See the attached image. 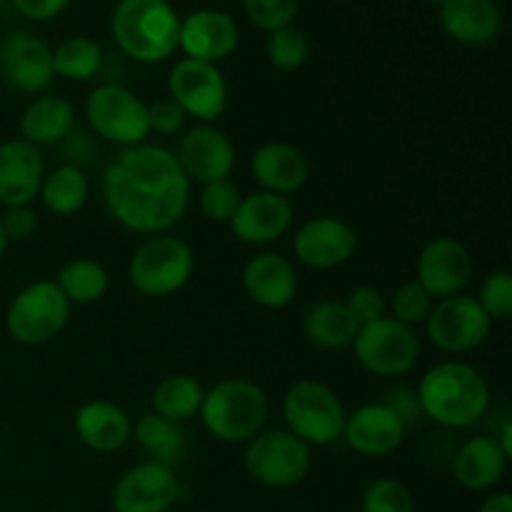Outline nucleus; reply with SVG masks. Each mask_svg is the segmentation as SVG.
I'll use <instances>...</instances> for the list:
<instances>
[{"label":"nucleus","instance_id":"obj_1","mask_svg":"<svg viewBox=\"0 0 512 512\" xmlns=\"http://www.w3.org/2000/svg\"><path fill=\"white\" fill-rule=\"evenodd\" d=\"M100 193L110 218L143 235L168 233L190 205V180L173 150L140 143L123 148L103 170Z\"/></svg>","mask_w":512,"mask_h":512},{"label":"nucleus","instance_id":"obj_2","mask_svg":"<svg viewBox=\"0 0 512 512\" xmlns=\"http://www.w3.org/2000/svg\"><path fill=\"white\" fill-rule=\"evenodd\" d=\"M423 418L463 430L478 423L490 408V388L483 375L463 360L433 365L418 383Z\"/></svg>","mask_w":512,"mask_h":512},{"label":"nucleus","instance_id":"obj_3","mask_svg":"<svg viewBox=\"0 0 512 512\" xmlns=\"http://www.w3.org/2000/svg\"><path fill=\"white\" fill-rule=\"evenodd\" d=\"M115 45L138 63H163L178 50L180 15L168 0H120L110 15Z\"/></svg>","mask_w":512,"mask_h":512},{"label":"nucleus","instance_id":"obj_4","mask_svg":"<svg viewBox=\"0 0 512 512\" xmlns=\"http://www.w3.org/2000/svg\"><path fill=\"white\" fill-rule=\"evenodd\" d=\"M203 428L215 440L228 445H243L268 423L270 400L258 383L245 378H228L205 390L200 405Z\"/></svg>","mask_w":512,"mask_h":512},{"label":"nucleus","instance_id":"obj_5","mask_svg":"<svg viewBox=\"0 0 512 512\" xmlns=\"http://www.w3.org/2000/svg\"><path fill=\"white\" fill-rule=\"evenodd\" d=\"M345 405L330 385L305 378L288 388L283 398V420L295 435L310 448H325L343 440Z\"/></svg>","mask_w":512,"mask_h":512},{"label":"nucleus","instance_id":"obj_6","mask_svg":"<svg viewBox=\"0 0 512 512\" xmlns=\"http://www.w3.org/2000/svg\"><path fill=\"white\" fill-rule=\"evenodd\" d=\"M193 270V248L175 235L160 233L135 250L128 265V278L145 298H168L190 283Z\"/></svg>","mask_w":512,"mask_h":512},{"label":"nucleus","instance_id":"obj_7","mask_svg":"<svg viewBox=\"0 0 512 512\" xmlns=\"http://www.w3.org/2000/svg\"><path fill=\"white\" fill-rule=\"evenodd\" d=\"M73 305L65 300L55 280H35L25 285L5 313V328L20 345H45L58 338L70 320Z\"/></svg>","mask_w":512,"mask_h":512},{"label":"nucleus","instance_id":"obj_8","mask_svg":"<svg viewBox=\"0 0 512 512\" xmlns=\"http://www.w3.org/2000/svg\"><path fill=\"white\" fill-rule=\"evenodd\" d=\"M85 120L93 135L123 148L145 143L150 135L148 103H143V98L130 88L115 83L90 90L85 98Z\"/></svg>","mask_w":512,"mask_h":512},{"label":"nucleus","instance_id":"obj_9","mask_svg":"<svg viewBox=\"0 0 512 512\" xmlns=\"http://www.w3.org/2000/svg\"><path fill=\"white\" fill-rule=\"evenodd\" d=\"M245 470L265 488H293L310 473V445L290 430H260L245 443Z\"/></svg>","mask_w":512,"mask_h":512},{"label":"nucleus","instance_id":"obj_10","mask_svg":"<svg viewBox=\"0 0 512 512\" xmlns=\"http://www.w3.org/2000/svg\"><path fill=\"white\" fill-rule=\"evenodd\" d=\"M353 353L368 373L378 378H400L418 363L420 338L415 328L383 315L358 330L353 340Z\"/></svg>","mask_w":512,"mask_h":512},{"label":"nucleus","instance_id":"obj_11","mask_svg":"<svg viewBox=\"0 0 512 512\" xmlns=\"http://www.w3.org/2000/svg\"><path fill=\"white\" fill-rule=\"evenodd\" d=\"M493 320L483 313L473 295H450L440 298L425 320L428 340L438 350L450 355H463L480 348L490 335Z\"/></svg>","mask_w":512,"mask_h":512},{"label":"nucleus","instance_id":"obj_12","mask_svg":"<svg viewBox=\"0 0 512 512\" xmlns=\"http://www.w3.org/2000/svg\"><path fill=\"white\" fill-rule=\"evenodd\" d=\"M170 98L185 110L188 118L213 123L228 108V83L218 65L183 58L168 75Z\"/></svg>","mask_w":512,"mask_h":512},{"label":"nucleus","instance_id":"obj_13","mask_svg":"<svg viewBox=\"0 0 512 512\" xmlns=\"http://www.w3.org/2000/svg\"><path fill=\"white\" fill-rule=\"evenodd\" d=\"M180 493L183 488H180L175 468L145 460L120 475L113 488V510L168 512L180 500Z\"/></svg>","mask_w":512,"mask_h":512},{"label":"nucleus","instance_id":"obj_14","mask_svg":"<svg viewBox=\"0 0 512 512\" xmlns=\"http://www.w3.org/2000/svg\"><path fill=\"white\" fill-rule=\"evenodd\" d=\"M180 170L195 183H215L230 178L235 168V148L228 135L210 123L193 125L183 130L175 150Z\"/></svg>","mask_w":512,"mask_h":512},{"label":"nucleus","instance_id":"obj_15","mask_svg":"<svg viewBox=\"0 0 512 512\" xmlns=\"http://www.w3.org/2000/svg\"><path fill=\"white\" fill-rule=\"evenodd\" d=\"M0 75L20 93H45L55 80L53 48L28 30L10 33L0 43Z\"/></svg>","mask_w":512,"mask_h":512},{"label":"nucleus","instance_id":"obj_16","mask_svg":"<svg viewBox=\"0 0 512 512\" xmlns=\"http://www.w3.org/2000/svg\"><path fill=\"white\" fill-rule=\"evenodd\" d=\"M358 248L353 225L335 215H318L298 228L293 238V255L313 270H333L348 263Z\"/></svg>","mask_w":512,"mask_h":512},{"label":"nucleus","instance_id":"obj_17","mask_svg":"<svg viewBox=\"0 0 512 512\" xmlns=\"http://www.w3.org/2000/svg\"><path fill=\"white\" fill-rule=\"evenodd\" d=\"M415 275H418L415 280L433 298H450V295L463 293V288L473 278V255L458 238L440 235L423 245Z\"/></svg>","mask_w":512,"mask_h":512},{"label":"nucleus","instance_id":"obj_18","mask_svg":"<svg viewBox=\"0 0 512 512\" xmlns=\"http://www.w3.org/2000/svg\"><path fill=\"white\" fill-rule=\"evenodd\" d=\"M238 43V23L225 10L200 8L180 18L178 48L183 50L185 58L218 65L238 50Z\"/></svg>","mask_w":512,"mask_h":512},{"label":"nucleus","instance_id":"obj_19","mask_svg":"<svg viewBox=\"0 0 512 512\" xmlns=\"http://www.w3.org/2000/svg\"><path fill=\"white\" fill-rule=\"evenodd\" d=\"M228 225L243 245H270L283 238L293 225V203L283 195L258 190L240 198Z\"/></svg>","mask_w":512,"mask_h":512},{"label":"nucleus","instance_id":"obj_20","mask_svg":"<svg viewBox=\"0 0 512 512\" xmlns=\"http://www.w3.org/2000/svg\"><path fill=\"white\" fill-rule=\"evenodd\" d=\"M45 178L43 150L13 138L0 143V205L20 208L33 205Z\"/></svg>","mask_w":512,"mask_h":512},{"label":"nucleus","instance_id":"obj_21","mask_svg":"<svg viewBox=\"0 0 512 512\" xmlns=\"http://www.w3.org/2000/svg\"><path fill=\"white\" fill-rule=\"evenodd\" d=\"M405 428L403 420L385 403H370L353 410L345 418L343 440L350 450L365 458H385L403 445Z\"/></svg>","mask_w":512,"mask_h":512},{"label":"nucleus","instance_id":"obj_22","mask_svg":"<svg viewBox=\"0 0 512 512\" xmlns=\"http://www.w3.org/2000/svg\"><path fill=\"white\" fill-rule=\"evenodd\" d=\"M438 20L450 40L468 48L490 45L503 30V13L495 0H443Z\"/></svg>","mask_w":512,"mask_h":512},{"label":"nucleus","instance_id":"obj_23","mask_svg":"<svg viewBox=\"0 0 512 512\" xmlns=\"http://www.w3.org/2000/svg\"><path fill=\"white\" fill-rule=\"evenodd\" d=\"M243 288L260 308L283 310L298 295V270L285 255L258 253L245 263Z\"/></svg>","mask_w":512,"mask_h":512},{"label":"nucleus","instance_id":"obj_24","mask_svg":"<svg viewBox=\"0 0 512 512\" xmlns=\"http://www.w3.org/2000/svg\"><path fill=\"white\" fill-rule=\"evenodd\" d=\"M250 170L260 190L283 195V198L298 193L310 178V163L303 150L283 140L260 145L250 158Z\"/></svg>","mask_w":512,"mask_h":512},{"label":"nucleus","instance_id":"obj_25","mask_svg":"<svg viewBox=\"0 0 512 512\" xmlns=\"http://www.w3.org/2000/svg\"><path fill=\"white\" fill-rule=\"evenodd\" d=\"M75 435L95 453H115L133 435V423L120 405L110 400H88L75 410Z\"/></svg>","mask_w":512,"mask_h":512},{"label":"nucleus","instance_id":"obj_26","mask_svg":"<svg viewBox=\"0 0 512 512\" xmlns=\"http://www.w3.org/2000/svg\"><path fill=\"white\" fill-rule=\"evenodd\" d=\"M508 455L503 453L500 443L488 435H478L460 445L453 458V475L465 490L485 493L500 485L508 470Z\"/></svg>","mask_w":512,"mask_h":512},{"label":"nucleus","instance_id":"obj_27","mask_svg":"<svg viewBox=\"0 0 512 512\" xmlns=\"http://www.w3.org/2000/svg\"><path fill=\"white\" fill-rule=\"evenodd\" d=\"M73 128V103L60 95H40V98L30 100L20 115V140L35 145V148L63 143Z\"/></svg>","mask_w":512,"mask_h":512},{"label":"nucleus","instance_id":"obj_28","mask_svg":"<svg viewBox=\"0 0 512 512\" xmlns=\"http://www.w3.org/2000/svg\"><path fill=\"white\" fill-rule=\"evenodd\" d=\"M358 330L343 300H318L303 315V335L320 350L350 348Z\"/></svg>","mask_w":512,"mask_h":512},{"label":"nucleus","instance_id":"obj_29","mask_svg":"<svg viewBox=\"0 0 512 512\" xmlns=\"http://www.w3.org/2000/svg\"><path fill=\"white\" fill-rule=\"evenodd\" d=\"M40 200L45 210L60 218L80 213L90 198V180L83 168L75 165H58L55 170L45 173L43 185H40Z\"/></svg>","mask_w":512,"mask_h":512},{"label":"nucleus","instance_id":"obj_30","mask_svg":"<svg viewBox=\"0 0 512 512\" xmlns=\"http://www.w3.org/2000/svg\"><path fill=\"white\" fill-rule=\"evenodd\" d=\"M133 435L153 463L168 465V468H175L183 460L185 448H188V440H185L180 423L165 420L155 413L140 415Z\"/></svg>","mask_w":512,"mask_h":512},{"label":"nucleus","instance_id":"obj_31","mask_svg":"<svg viewBox=\"0 0 512 512\" xmlns=\"http://www.w3.org/2000/svg\"><path fill=\"white\" fill-rule=\"evenodd\" d=\"M205 390L193 375H168V378L160 380L153 390V413L160 415L165 420H173V423H185V420L195 418L200 413V405H203Z\"/></svg>","mask_w":512,"mask_h":512},{"label":"nucleus","instance_id":"obj_32","mask_svg":"<svg viewBox=\"0 0 512 512\" xmlns=\"http://www.w3.org/2000/svg\"><path fill=\"white\" fill-rule=\"evenodd\" d=\"M55 285L70 305H93L108 293V270L93 258H75L60 268Z\"/></svg>","mask_w":512,"mask_h":512},{"label":"nucleus","instance_id":"obj_33","mask_svg":"<svg viewBox=\"0 0 512 512\" xmlns=\"http://www.w3.org/2000/svg\"><path fill=\"white\" fill-rule=\"evenodd\" d=\"M100 65H103V48L93 38H85V35H75V38L63 40L53 50L55 78L83 83V80H90L98 75Z\"/></svg>","mask_w":512,"mask_h":512},{"label":"nucleus","instance_id":"obj_34","mask_svg":"<svg viewBox=\"0 0 512 512\" xmlns=\"http://www.w3.org/2000/svg\"><path fill=\"white\" fill-rule=\"evenodd\" d=\"M265 55H268L273 68L290 73V70H298L308 63L310 40L303 30L295 28V25H288V28L268 33V40H265Z\"/></svg>","mask_w":512,"mask_h":512},{"label":"nucleus","instance_id":"obj_35","mask_svg":"<svg viewBox=\"0 0 512 512\" xmlns=\"http://www.w3.org/2000/svg\"><path fill=\"white\" fill-rule=\"evenodd\" d=\"M363 512H415V498L400 480L378 478L365 488Z\"/></svg>","mask_w":512,"mask_h":512},{"label":"nucleus","instance_id":"obj_36","mask_svg":"<svg viewBox=\"0 0 512 512\" xmlns=\"http://www.w3.org/2000/svg\"><path fill=\"white\" fill-rule=\"evenodd\" d=\"M433 305H435L433 295H430L428 290L418 283V280H408V283H403L398 290H395L393 315H390V318H395L398 323L415 328V325H420L428 320Z\"/></svg>","mask_w":512,"mask_h":512},{"label":"nucleus","instance_id":"obj_37","mask_svg":"<svg viewBox=\"0 0 512 512\" xmlns=\"http://www.w3.org/2000/svg\"><path fill=\"white\" fill-rule=\"evenodd\" d=\"M478 305L490 320H508L512 315V273L510 270H493L480 283Z\"/></svg>","mask_w":512,"mask_h":512},{"label":"nucleus","instance_id":"obj_38","mask_svg":"<svg viewBox=\"0 0 512 512\" xmlns=\"http://www.w3.org/2000/svg\"><path fill=\"white\" fill-rule=\"evenodd\" d=\"M298 8L300 0H243L248 20L265 33H275V30L293 25Z\"/></svg>","mask_w":512,"mask_h":512},{"label":"nucleus","instance_id":"obj_39","mask_svg":"<svg viewBox=\"0 0 512 512\" xmlns=\"http://www.w3.org/2000/svg\"><path fill=\"white\" fill-rule=\"evenodd\" d=\"M198 205L200 213L213 223H230L240 205V190L228 178L205 183L198 195Z\"/></svg>","mask_w":512,"mask_h":512},{"label":"nucleus","instance_id":"obj_40","mask_svg":"<svg viewBox=\"0 0 512 512\" xmlns=\"http://www.w3.org/2000/svg\"><path fill=\"white\" fill-rule=\"evenodd\" d=\"M343 303H345V308L350 310V315L355 318L358 328L380 320L385 315V308H388V303H385V295L380 293L378 288H373V285H360V288H355L353 293L343 300Z\"/></svg>","mask_w":512,"mask_h":512},{"label":"nucleus","instance_id":"obj_41","mask_svg":"<svg viewBox=\"0 0 512 512\" xmlns=\"http://www.w3.org/2000/svg\"><path fill=\"white\" fill-rule=\"evenodd\" d=\"M185 123H188V115L185 110L175 103L173 98H160L153 100L148 105V128L150 133L158 135H178L183 133Z\"/></svg>","mask_w":512,"mask_h":512},{"label":"nucleus","instance_id":"obj_42","mask_svg":"<svg viewBox=\"0 0 512 512\" xmlns=\"http://www.w3.org/2000/svg\"><path fill=\"white\" fill-rule=\"evenodd\" d=\"M0 225H3L5 238L13 243V240H25L35 233L38 228V215L30 205H20V208H5V213L0 215Z\"/></svg>","mask_w":512,"mask_h":512},{"label":"nucleus","instance_id":"obj_43","mask_svg":"<svg viewBox=\"0 0 512 512\" xmlns=\"http://www.w3.org/2000/svg\"><path fill=\"white\" fill-rule=\"evenodd\" d=\"M380 403L388 405L395 415L405 423V428H413L423 418V408H420L418 393L410 388H393L390 393H385V398Z\"/></svg>","mask_w":512,"mask_h":512},{"label":"nucleus","instance_id":"obj_44","mask_svg":"<svg viewBox=\"0 0 512 512\" xmlns=\"http://www.w3.org/2000/svg\"><path fill=\"white\" fill-rule=\"evenodd\" d=\"M68 5L70 0H13L15 13L33 20V23H45V20L58 18L60 13L68 10Z\"/></svg>","mask_w":512,"mask_h":512},{"label":"nucleus","instance_id":"obj_45","mask_svg":"<svg viewBox=\"0 0 512 512\" xmlns=\"http://www.w3.org/2000/svg\"><path fill=\"white\" fill-rule=\"evenodd\" d=\"M478 512H512V495L510 493H493Z\"/></svg>","mask_w":512,"mask_h":512},{"label":"nucleus","instance_id":"obj_46","mask_svg":"<svg viewBox=\"0 0 512 512\" xmlns=\"http://www.w3.org/2000/svg\"><path fill=\"white\" fill-rule=\"evenodd\" d=\"M500 443V448H503V453L508 455H512V423L508 420V423L503 425V433H500V438H495Z\"/></svg>","mask_w":512,"mask_h":512},{"label":"nucleus","instance_id":"obj_47","mask_svg":"<svg viewBox=\"0 0 512 512\" xmlns=\"http://www.w3.org/2000/svg\"><path fill=\"white\" fill-rule=\"evenodd\" d=\"M8 245H10V240L5 238L3 225H0V260H3V258H5V253H8Z\"/></svg>","mask_w":512,"mask_h":512},{"label":"nucleus","instance_id":"obj_48","mask_svg":"<svg viewBox=\"0 0 512 512\" xmlns=\"http://www.w3.org/2000/svg\"><path fill=\"white\" fill-rule=\"evenodd\" d=\"M420 3H428V5H440L443 0H420Z\"/></svg>","mask_w":512,"mask_h":512},{"label":"nucleus","instance_id":"obj_49","mask_svg":"<svg viewBox=\"0 0 512 512\" xmlns=\"http://www.w3.org/2000/svg\"><path fill=\"white\" fill-rule=\"evenodd\" d=\"M0 3H3V0H0Z\"/></svg>","mask_w":512,"mask_h":512}]
</instances>
